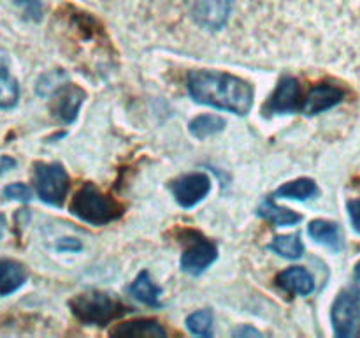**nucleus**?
I'll list each match as a JSON object with an SVG mask.
<instances>
[{
  "instance_id": "1a4fd4ad",
  "label": "nucleus",
  "mask_w": 360,
  "mask_h": 338,
  "mask_svg": "<svg viewBox=\"0 0 360 338\" xmlns=\"http://www.w3.org/2000/svg\"><path fill=\"white\" fill-rule=\"evenodd\" d=\"M301 109V87L297 80L290 76L281 77L276 90L264 104V115H281V113H294Z\"/></svg>"
},
{
  "instance_id": "412c9836",
  "label": "nucleus",
  "mask_w": 360,
  "mask_h": 338,
  "mask_svg": "<svg viewBox=\"0 0 360 338\" xmlns=\"http://www.w3.org/2000/svg\"><path fill=\"white\" fill-rule=\"evenodd\" d=\"M225 127V120L220 118L217 115H202L197 116L190 122V132L192 136L199 137V139H204V137H210L213 134L221 132Z\"/></svg>"
},
{
  "instance_id": "4be33fe9",
  "label": "nucleus",
  "mask_w": 360,
  "mask_h": 338,
  "mask_svg": "<svg viewBox=\"0 0 360 338\" xmlns=\"http://www.w3.org/2000/svg\"><path fill=\"white\" fill-rule=\"evenodd\" d=\"M67 81H69V76L63 70H49L48 74L39 77L35 92L41 97H51V95H55L56 92L65 87Z\"/></svg>"
},
{
  "instance_id": "c756f323",
  "label": "nucleus",
  "mask_w": 360,
  "mask_h": 338,
  "mask_svg": "<svg viewBox=\"0 0 360 338\" xmlns=\"http://www.w3.org/2000/svg\"><path fill=\"white\" fill-rule=\"evenodd\" d=\"M355 277H357L360 280V261L357 263V266H355Z\"/></svg>"
},
{
  "instance_id": "a211bd4d",
  "label": "nucleus",
  "mask_w": 360,
  "mask_h": 338,
  "mask_svg": "<svg viewBox=\"0 0 360 338\" xmlns=\"http://www.w3.org/2000/svg\"><path fill=\"white\" fill-rule=\"evenodd\" d=\"M257 213H259V217L266 218V220H269L274 225H294L301 220V215L288 210V208L276 206L273 199L264 201L259 206V210H257Z\"/></svg>"
},
{
  "instance_id": "aec40b11",
  "label": "nucleus",
  "mask_w": 360,
  "mask_h": 338,
  "mask_svg": "<svg viewBox=\"0 0 360 338\" xmlns=\"http://www.w3.org/2000/svg\"><path fill=\"white\" fill-rule=\"evenodd\" d=\"M267 249L280 254V256L287 257V259H299V257L302 256V252H304V246H302L299 234L276 236V238L267 245Z\"/></svg>"
},
{
  "instance_id": "423d86ee",
  "label": "nucleus",
  "mask_w": 360,
  "mask_h": 338,
  "mask_svg": "<svg viewBox=\"0 0 360 338\" xmlns=\"http://www.w3.org/2000/svg\"><path fill=\"white\" fill-rule=\"evenodd\" d=\"M185 243V252L181 254V270L186 273L200 275L217 261V246L199 232L186 231Z\"/></svg>"
},
{
  "instance_id": "f257e3e1",
  "label": "nucleus",
  "mask_w": 360,
  "mask_h": 338,
  "mask_svg": "<svg viewBox=\"0 0 360 338\" xmlns=\"http://www.w3.org/2000/svg\"><path fill=\"white\" fill-rule=\"evenodd\" d=\"M188 92L199 104L246 115L253 104V90L246 81L217 70H192L186 77Z\"/></svg>"
},
{
  "instance_id": "f3484780",
  "label": "nucleus",
  "mask_w": 360,
  "mask_h": 338,
  "mask_svg": "<svg viewBox=\"0 0 360 338\" xmlns=\"http://www.w3.org/2000/svg\"><path fill=\"white\" fill-rule=\"evenodd\" d=\"M308 232L315 242L330 246L334 250L341 249V234L338 224L329 220H313L309 222Z\"/></svg>"
},
{
  "instance_id": "5701e85b",
  "label": "nucleus",
  "mask_w": 360,
  "mask_h": 338,
  "mask_svg": "<svg viewBox=\"0 0 360 338\" xmlns=\"http://www.w3.org/2000/svg\"><path fill=\"white\" fill-rule=\"evenodd\" d=\"M186 327L192 334L199 337H210L211 327H213V313L210 310H199L186 317Z\"/></svg>"
},
{
  "instance_id": "20e7f679",
  "label": "nucleus",
  "mask_w": 360,
  "mask_h": 338,
  "mask_svg": "<svg viewBox=\"0 0 360 338\" xmlns=\"http://www.w3.org/2000/svg\"><path fill=\"white\" fill-rule=\"evenodd\" d=\"M34 185L44 203L60 206L69 192V175L63 165L56 162L53 164L37 162L34 165Z\"/></svg>"
},
{
  "instance_id": "cd10ccee",
  "label": "nucleus",
  "mask_w": 360,
  "mask_h": 338,
  "mask_svg": "<svg viewBox=\"0 0 360 338\" xmlns=\"http://www.w3.org/2000/svg\"><path fill=\"white\" fill-rule=\"evenodd\" d=\"M14 168H16V161L13 157H9V155H0V176L6 175L7 171H11Z\"/></svg>"
},
{
  "instance_id": "0eeeda50",
  "label": "nucleus",
  "mask_w": 360,
  "mask_h": 338,
  "mask_svg": "<svg viewBox=\"0 0 360 338\" xmlns=\"http://www.w3.org/2000/svg\"><path fill=\"white\" fill-rule=\"evenodd\" d=\"M190 11L204 30L217 32L227 25L232 13V0H190Z\"/></svg>"
},
{
  "instance_id": "393cba45",
  "label": "nucleus",
  "mask_w": 360,
  "mask_h": 338,
  "mask_svg": "<svg viewBox=\"0 0 360 338\" xmlns=\"http://www.w3.org/2000/svg\"><path fill=\"white\" fill-rule=\"evenodd\" d=\"M28 20H41L42 16V0H13Z\"/></svg>"
},
{
  "instance_id": "c85d7f7f",
  "label": "nucleus",
  "mask_w": 360,
  "mask_h": 338,
  "mask_svg": "<svg viewBox=\"0 0 360 338\" xmlns=\"http://www.w3.org/2000/svg\"><path fill=\"white\" fill-rule=\"evenodd\" d=\"M262 337V334L259 333L257 330H253V327H248V326H243L239 327V330L234 331V337Z\"/></svg>"
},
{
  "instance_id": "ddd939ff",
  "label": "nucleus",
  "mask_w": 360,
  "mask_h": 338,
  "mask_svg": "<svg viewBox=\"0 0 360 338\" xmlns=\"http://www.w3.org/2000/svg\"><path fill=\"white\" fill-rule=\"evenodd\" d=\"M27 282V270L23 264L13 259L0 261V296L16 292Z\"/></svg>"
},
{
  "instance_id": "a878e982",
  "label": "nucleus",
  "mask_w": 360,
  "mask_h": 338,
  "mask_svg": "<svg viewBox=\"0 0 360 338\" xmlns=\"http://www.w3.org/2000/svg\"><path fill=\"white\" fill-rule=\"evenodd\" d=\"M348 215H350L355 231L360 232V199H354L348 203Z\"/></svg>"
},
{
  "instance_id": "4468645a",
  "label": "nucleus",
  "mask_w": 360,
  "mask_h": 338,
  "mask_svg": "<svg viewBox=\"0 0 360 338\" xmlns=\"http://www.w3.org/2000/svg\"><path fill=\"white\" fill-rule=\"evenodd\" d=\"M112 337H125V338H157L165 337L167 331L157 323V320H132V323L120 324L116 330L111 331Z\"/></svg>"
},
{
  "instance_id": "7ed1b4c3",
  "label": "nucleus",
  "mask_w": 360,
  "mask_h": 338,
  "mask_svg": "<svg viewBox=\"0 0 360 338\" xmlns=\"http://www.w3.org/2000/svg\"><path fill=\"white\" fill-rule=\"evenodd\" d=\"M70 310L74 315L84 324H104L118 319L123 313H127V306L123 303L116 301L111 296L102 294V292H86V294H77L69 301Z\"/></svg>"
},
{
  "instance_id": "f03ea898",
  "label": "nucleus",
  "mask_w": 360,
  "mask_h": 338,
  "mask_svg": "<svg viewBox=\"0 0 360 338\" xmlns=\"http://www.w3.org/2000/svg\"><path fill=\"white\" fill-rule=\"evenodd\" d=\"M70 211L81 220L94 225H104L116 220L123 215V206L111 199L109 196L102 194L91 183H84L70 203Z\"/></svg>"
},
{
  "instance_id": "6ab92c4d",
  "label": "nucleus",
  "mask_w": 360,
  "mask_h": 338,
  "mask_svg": "<svg viewBox=\"0 0 360 338\" xmlns=\"http://www.w3.org/2000/svg\"><path fill=\"white\" fill-rule=\"evenodd\" d=\"M319 194V189H316V183L309 178H299L294 180V182L285 183L283 187L276 190L274 196L276 197H285V199H297L304 201L309 199V197L316 196Z\"/></svg>"
},
{
  "instance_id": "b1692460",
  "label": "nucleus",
  "mask_w": 360,
  "mask_h": 338,
  "mask_svg": "<svg viewBox=\"0 0 360 338\" xmlns=\"http://www.w3.org/2000/svg\"><path fill=\"white\" fill-rule=\"evenodd\" d=\"M4 196L7 199L13 201H21V203H27L32 199V190L30 187H27L25 183H11L4 189Z\"/></svg>"
},
{
  "instance_id": "f8f14e48",
  "label": "nucleus",
  "mask_w": 360,
  "mask_h": 338,
  "mask_svg": "<svg viewBox=\"0 0 360 338\" xmlns=\"http://www.w3.org/2000/svg\"><path fill=\"white\" fill-rule=\"evenodd\" d=\"M278 285L287 292H292V294L308 296L315 289V280L308 270H304L302 266H295L288 268L278 275Z\"/></svg>"
},
{
  "instance_id": "9b49d317",
  "label": "nucleus",
  "mask_w": 360,
  "mask_h": 338,
  "mask_svg": "<svg viewBox=\"0 0 360 338\" xmlns=\"http://www.w3.org/2000/svg\"><path fill=\"white\" fill-rule=\"evenodd\" d=\"M83 90H79L77 87H69V84H65L62 90H58L55 94L53 115L65 123L74 122L77 116V111H79L81 102H83Z\"/></svg>"
},
{
  "instance_id": "2eb2a0df",
  "label": "nucleus",
  "mask_w": 360,
  "mask_h": 338,
  "mask_svg": "<svg viewBox=\"0 0 360 338\" xmlns=\"http://www.w3.org/2000/svg\"><path fill=\"white\" fill-rule=\"evenodd\" d=\"M20 99L18 81L9 70V62L4 53H0V109H9L16 106Z\"/></svg>"
},
{
  "instance_id": "9d476101",
  "label": "nucleus",
  "mask_w": 360,
  "mask_h": 338,
  "mask_svg": "<svg viewBox=\"0 0 360 338\" xmlns=\"http://www.w3.org/2000/svg\"><path fill=\"white\" fill-rule=\"evenodd\" d=\"M345 97V92L336 84L320 83L309 90L306 99L301 102V111L304 115H319V113L327 111V109L334 108L340 104Z\"/></svg>"
},
{
  "instance_id": "39448f33",
  "label": "nucleus",
  "mask_w": 360,
  "mask_h": 338,
  "mask_svg": "<svg viewBox=\"0 0 360 338\" xmlns=\"http://www.w3.org/2000/svg\"><path fill=\"white\" fill-rule=\"evenodd\" d=\"M360 324V287L340 292L333 305V326L338 337L348 338L357 333Z\"/></svg>"
},
{
  "instance_id": "dca6fc26",
  "label": "nucleus",
  "mask_w": 360,
  "mask_h": 338,
  "mask_svg": "<svg viewBox=\"0 0 360 338\" xmlns=\"http://www.w3.org/2000/svg\"><path fill=\"white\" fill-rule=\"evenodd\" d=\"M130 292H132V296H136L141 303H144V305L155 306V308H157V306H160L158 298H160L162 291H160V287H158V285L151 280L148 271H141V273L137 275V278L134 280V284L130 285Z\"/></svg>"
},
{
  "instance_id": "6e6552de",
  "label": "nucleus",
  "mask_w": 360,
  "mask_h": 338,
  "mask_svg": "<svg viewBox=\"0 0 360 338\" xmlns=\"http://www.w3.org/2000/svg\"><path fill=\"white\" fill-rule=\"evenodd\" d=\"M171 190L178 204L185 208L195 206L211 190V180L204 173H190V175H185L172 182Z\"/></svg>"
},
{
  "instance_id": "bb28decb",
  "label": "nucleus",
  "mask_w": 360,
  "mask_h": 338,
  "mask_svg": "<svg viewBox=\"0 0 360 338\" xmlns=\"http://www.w3.org/2000/svg\"><path fill=\"white\" fill-rule=\"evenodd\" d=\"M56 249L58 250H74V252H76V250L81 249V243L77 242L76 238H63V239H60V243L56 245Z\"/></svg>"
}]
</instances>
